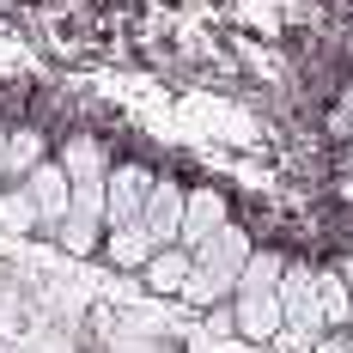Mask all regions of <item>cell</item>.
<instances>
[{
  "instance_id": "obj_1",
  "label": "cell",
  "mask_w": 353,
  "mask_h": 353,
  "mask_svg": "<svg viewBox=\"0 0 353 353\" xmlns=\"http://www.w3.org/2000/svg\"><path fill=\"white\" fill-rule=\"evenodd\" d=\"M250 256H256V238H250L244 225L232 219L225 232H213L208 244L195 250V274L183 286V305H195V311H219V305H232V292L244 281Z\"/></svg>"
},
{
  "instance_id": "obj_2",
  "label": "cell",
  "mask_w": 353,
  "mask_h": 353,
  "mask_svg": "<svg viewBox=\"0 0 353 353\" xmlns=\"http://www.w3.org/2000/svg\"><path fill=\"white\" fill-rule=\"evenodd\" d=\"M232 323H238V341L268 347V341L286 329L281 286H238V292H232Z\"/></svg>"
},
{
  "instance_id": "obj_3",
  "label": "cell",
  "mask_w": 353,
  "mask_h": 353,
  "mask_svg": "<svg viewBox=\"0 0 353 353\" xmlns=\"http://www.w3.org/2000/svg\"><path fill=\"white\" fill-rule=\"evenodd\" d=\"M152 183H159V171H152V165H141V159L110 165V176H104V213H110V225H134V219L146 213Z\"/></svg>"
},
{
  "instance_id": "obj_4",
  "label": "cell",
  "mask_w": 353,
  "mask_h": 353,
  "mask_svg": "<svg viewBox=\"0 0 353 353\" xmlns=\"http://www.w3.org/2000/svg\"><path fill=\"white\" fill-rule=\"evenodd\" d=\"M281 311L292 329H311V335H329L323 323V299H317V268L311 262H286V281H281Z\"/></svg>"
},
{
  "instance_id": "obj_5",
  "label": "cell",
  "mask_w": 353,
  "mask_h": 353,
  "mask_svg": "<svg viewBox=\"0 0 353 353\" xmlns=\"http://www.w3.org/2000/svg\"><path fill=\"white\" fill-rule=\"evenodd\" d=\"M25 189H31L37 213H43V232L55 238V232H61V219H68V208H73V176L61 171V159H43V165L25 176Z\"/></svg>"
},
{
  "instance_id": "obj_6",
  "label": "cell",
  "mask_w": 353,
  "mask_h": 353,
  "mask_svg": "<svg viewBox=\"0 0 353 353\" xmlns=\"http://www.w3.org/2000/svg\"><path fill=\"white\" fill-rule=\"evenodd\" d=\"M183 208H189V189H183L176 176H159L152 195H146V213H141V225L159 238V250L183 238Z\"/></svg>"
},
{
  "instance_id": "obj_7",
  "label": "cell",
  "mask_w": 353,
  "mask_h": 353,
  "mask_svg": "<svg viewBox=\"0 0 353 353\" xmlns=\"http://www.w3.org/2000/svg\"><path fill=\"white\" fill-rule=\"evenodd\" d=\"M232 225V201L219 195V189H189V208H183V250H201L213 232H225Z\"/></svg>"
},
{
  "instance_id": "obj_8",
  "label": "cell",
  "mask_w": 353,
  "mask_h": 353,
  "mask_svg": "<svg viewBox=\"0 0 353 353\" xmlns=\"http://www.w3.org/2000/svg\"><path fill=\"white\" fill-rule=\"evenodd\" d=\"M152 256H159V238L146 232L141 219H134V225H110V232H104V262H110V268H122V274H141Z\"/></svg>"
},
{
  "instance_id": "obj_9",
  "label": "cell",
  "mask_w": 353,
  "mask_h": 353,
  "mask_svg": "<svg viewBox=\"0 0 353 353\" xmlns=\"http://www.w3.org/2000/svg\"><path fill=\"white\" fill-rule=\"evenodd\" d=\"M55 159H61V171L73 176V189H85V183H104V176H110V146L98 141V134H68Z\"/></svg>"
},
{
  "instance_id": "obj_10",
  "label": "cell",
  "mask_w": 353,
  "mask_h": 353,
  "mask_svg": "<svg viewBox=\"0 0 353 353\" xmlns=\"http://www.w3.org/2000/svg\"><path fill=\"white\" fill-rule=\"evenodd\" d=\"M189 274H195V250H183V244H165V250H159V256L141 268L146 292H159V299H183Z\"/></svg>"
},
{
  "instance_id": "obj_11",
  "label": "cell",
  "mask_w": 353,
  "mask_h": 353,
  "mask_svg": "<svg viewBox=\"0 0 353 353\" xmlns=\"http://www.w3.org/2000/svg\"><path fill=\"white\" fill-rule=\"evenodd\" d=\"M0 232H6V238H31V232H43V213H37V201H31L25 183H6V189H0Z\"/></svg>"
},
{
  "instance_id": "obj_12",
  "label": "cell",
  "mask_w": 353,
  "mask_h": 353,
  "mask_svg": "<svg viewBox=\"0 0 353 353\" xmlns=\"http://www.w3.org/2000/svg\"><path fill=\"white\" fill-rule=\"evenodd\" d=\"M43 159H55V152H49V141H43L37 128H6V176H12V183H25Z\"/></svg>"
},
{
  "instance_id": "obj_13",
  "label": "cell",
  "mask_w": 353,
  "mask_h": 353,
  "mask_svg": "<svg viewBox=\"0 0 353 353\" xmlns=\"http://www.w3.org/2000/svg\"><path fill=\"white\" fill-rule=\"evenodd\" d=\"M317 299H323V323H329V335L353 323V286H347L341 268H317Z\"/></svg>"
},
{
  "instance_id": "obj_14",
  "label": "cell",
  "mask_w": 353,
  "mask_h": 353,
  "mask_svg": "<svg viewBox=\"0 0 353 353\" xmlns=\"http://www.w3.org/2000/svg\"><path fill=\"white\" fill-rule=\"evenodd\" d=\"M317 341H323V335H311V329H292V323H286L281 335L268 341V353H317Z\"/></svg>"
},
{
  "instance_id": "obj_15",
  "label": "cell",
  "mask_w": 353,
  "mask_h": 353,
  "mask_svg": "<svg viewBox=\"0 0 353 353\" xmlns=\"http://www.w3.org/2000/svg\"><path fill=\"white\" fill-rule=\"evenodd\" d=\"M317 353H353L347 329H335V335H323V341H317Z\"/></svg>"
},
{
  "instance_id": "obj_16",
  "label": "cell",
  "mask_w": 353,
  "mask_h": 353,
  "mask_svg": "<svg viewBox=\"0 0 353 353\" xmlns=\"http://www.w3.org/2000/svg\"><path fill=\"white\" fill-rule=\"evenodd\" d=\"M335 110H341V116H347V122H353V79H347V85H341V98H335Z\"/></svg>"
},
{
  "instance_id": "obj_17",
  "label": "cell",
  "mask_w": 353,
  "mask_h": 353,
  "mask_svg": "<svg viewBox=\"0 0 353 353\" xmlns=\"http://www.w3.org/2000/svg\"><path fill=\"white\" fill-rule=\"evenodd\" d=\"M341 195L353 201V141H347V176H341Z\"/></svg>"
},
{
  "instance_id": "obj_18",
  "label": "cell",
  "mask_w": 353,
  "mask_h": 353,
  "mask_svg": "<svg viewBox=\"0 0 353 353\" xmlns=\"http://www.w3.org/2000/svg\"><path fill=\"white\" fill-rule=\"evenodd\" d=\"M12 176H6V128H0V189H6Z\"/></svg>"
},
{
  "instance_id": "obj_19",
  "label": "cell",
  "mask_w": 353,
  "mask_h": 353,
  "mask_svg": "<svg viewBox=\"0 0 353 353\" xmlns=\"http://www.w3.org/2000/svg\"><path fill=\"white\" fill-rule=\"evenodd\" d=\"M335 268H341V274H347V286H353V256H341V262H335Z\"/></svg>"
},
{
  "instance_id": "obj_20",
  "label": "cell",
  "mask_w": 353,
  "mask_h": 353,
  "mask_svg": "<svg viewBox=\"0 0 353 353\" xmlns=\"http://www.w3.org/2000/svg\"><path fill=\"white\" fill-rule=\"evenodd\" d=\"M347 341H353V323H347Z\"/></svg>"
}]
</instances>
